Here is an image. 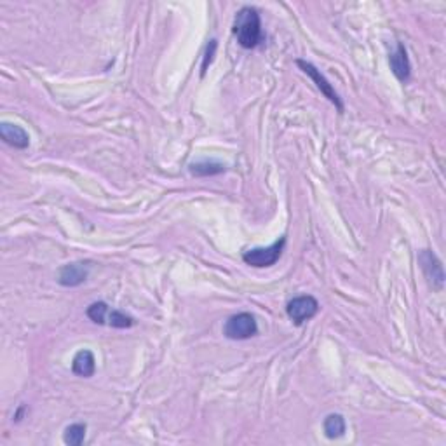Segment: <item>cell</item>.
Segmentation results:
<instances>
[{
  "instance_id": "14",
  "label": "cell",
  "mask_w": 446,
  "mask_h": 446,
  "mask_svg": "<svg viewBox=\"0 0 446 446\" xmlns=\"http://www.w3.org/2000/svg\"><path fill=\"white\" fill-rule=\"evenodd\" d=\"M86 424H72L65 429V434H63V441L68 446H80L86 439Z\"/></svg>"
},
{
  "instance_id": "3",
  "label": "cell",
  "mask_w": 446,
  "mask_h": 446,
  "mask_svg": "<svg viewBox=\"0 0 446 446\" xmlns=\"http://www.w3.org/2000/svg\"><path fill=\"white\" fill-rule=\"evenodd\" d=\"M258 333V326L254 317L250 312H241L236 316L229 317L223 326V335L230 340H248Z\"/></svg>"
},
{
  "instance_id": "4",
  "label": "cell",
  "mask_w": 446,
  "mask_h": 446,
  "mask_svg": "<svg viewBox=\"0 0 446 446\" xmlns=\"http://www.w3.org/2000/svg\"><path fill=\"white\" fill-rule=\"evenodd\" d=\"M297 65L300 66L301 72L305 73V75H308L312 79V82L316 84V87L321 91V95L324 96V98L330 100L331 103H333L335 106H337L338 112H344V103H342L340 96H338V93L335 91L333 86H331L330 82H328L326 77L321 73V70H317L316 66L312 65V63L305 62V59H297Z\"/></svg>"
},
{
  "instance_id": "12",
  "label": "cell",
  "mask_w": 446,
  "mask_h": 446,
  "mask_svg": "<svg viewBox=\"0 0 446 446\" xmlns=\"http://www.w3.org/2000/svg\"><path fill=\"white\" fill-rule=\"evenodd\" d=\"M323 429L328 439H338L345 434L347 425H345V418L340 414H331L324 418Z\"/></svg>"
},
{
  "instance_id": "13",
  "label": "cell",
  "mask_w": 446,
  "mask_h": 446,
  "mask_svg": "<svg viewBox=\"0 0 446 446\" xmlns=\"http://www.w3.org/2000/svg\"><path fill=\"white\" fill-rule=\"evenodd\" d=\"M103 324H106V326L110 328L126 330V328H131L133 324H135V319H133L131 316H127V314H124V312L109 307V310H106L105 314V319H103Z\"/></svg>"
},
{
  "instance_id": "9",
  "label": "cell",
  "mask_w": 446,
  "mask_h": 446,
  "mask_svg": "<svg viewBox=\"0 0 446 446\" xmlns=\"http://www.w3.org/2000/svg\"><path fill=\"white\" fill-rule=\"evenodd\" d=\"M0 136L8 145L15 147V149L25 150L30 147V136L21 126L11 122L0 124Z\"/></svg>"
},
{
  "instance_id": "8",
  "label": "cell",
  "mask_w": 446,
  "mask_h": 446,
  "mask_svg": "<svg viewBox=\"0 0 446 446\" xmlns=\"http://www.w3.org/2000/svg\"><path fill=\"white\" fill-rule=\"evenodd\" d=\"M389 65H391L392 73H394L398 80L407 82V80L410 79L411 65H410V59H408L407 48H405L403 44H398L394 53H391V56H389Z\"/></svg>"
},
{
  "instance_id": "1",
  "label": "cell",
  "mask_w": 446,
  "mask_h": 446,
  "mask_svg": "<svg viewBox=\"0 0 446 446\" xmlns=\"http://www.w3.org/2000/svg\"><path fill=\"white\" fill-rule=\"evenodd\" d=\"M234 35L244 49H254L261 42L260 15L254 8H243L234 21Z\"/></svg>"
},
{
  "instance_id": "11",
  "label": "cell",
  "mask_w": 446,
  "mask_h": 446,
  "mask_svg": "<svg viewBox=\"0 0 446 446\" xmlns=\"http://www.w3.org/2000/svg\"><path fill=\"white\" fill-rule=\"evenodd\" d=\"M225 164L218 162V160L213 159H201L196 160L189 166V171L192 176H199V178H206V176H216V174L225 173Z\"/></svg>"
},
{
  "instance_id": "5",
  "label": "cell",
  "mask_w": 446,
  "mask_h": 446,
  "mask_svg": "<svg viewBox=\"0 0 446 446\" xmlns=\"http://www.w3.org/2000/svg\"><path fill=\"white\" fill-rule=\"evenodd\" d=\"M319 312V301L310 295H304V297H297L286 305V314L295 324H304L305 321L312 319Z\"/></svg>"
},
{
  "instance_id": "15",
  "label": "cell",
  "mask_w": 446,
  "mask_h": 446,
  "mask_svg": "<svg viewBox=\"0 0 446 446\" xmlns=\"http://www.w3.org/2000/svg\"><path fill=\"white\" fill-rule=\"evenodd\" d=\"M214 51H216V40H210V44H207V48H206V56H204V62H203V73H206L207 65L213 62Z\"/></svg>"
},
{
  "instance_id": "7",
  "label": "cell",
  "mask_w": 446,
  "mask_h": 446,
  "mask_svg": "<svg viewBox=\"0 0 446 446\" xmlns=\"http://www.w3.org/2000/svg\"><path fill=\"white\" fill-rule=\"evenodd\" d=\"M87 276H89V263L75 261V263H68L59 269L58 283L65 288H75L86 283Z\"/></svg>"
},
{
  "instance_id": "2",
  "label": "cell",
  "mask_w": 446,
  "mask_h": 446,
  "mask_svg": "<svg viewBox=\"0 0 446 446\" xmlns=\"http://www.w3.org/2000/svg\"><path fill=\"white\" fill-rule=\"evenodd\" d=\"M284 246H286V237H281L279 241H276L274 244L267 248H253L248 250L243 254L244 263L251 265L254 269H265V267H272L283 254Z\"/></svg>"
},
{
  "instance_id": "6",
  "label": "cell",
  "mask_w": 446,
  "mask_h": 446,
  "mask_svg": "<svg viewBox=\"0 0 446 446\" xmlns=\"http://www.w3.org/2000/svg\"><path fill=\"white\" fill-rule=\"evenodd\" d=\"M418 261H420L422 270H424L425 277L432 284V288L441 290L443 283H445V272H443V265L439 258L431 250H422L418 253Z\"/></svg>"
},
{
  "instance_id": "10",
  "label": "cell",
  "mask_w": 446,
  "mask_h": 446,
  "mask_svg": "<svg viewBox=\"0 0 446 446\" xmlns=\"http://www.w3.org/2000/svg\"><path fill=\"white\" fill-rule=\"evenodd\" d=\"M72 371L84 378L93 377L96 371V360H95V355H93V352L87 351V349L77 352L75 357H73L72 361Z\"/></svg>"
}]
</instances>
